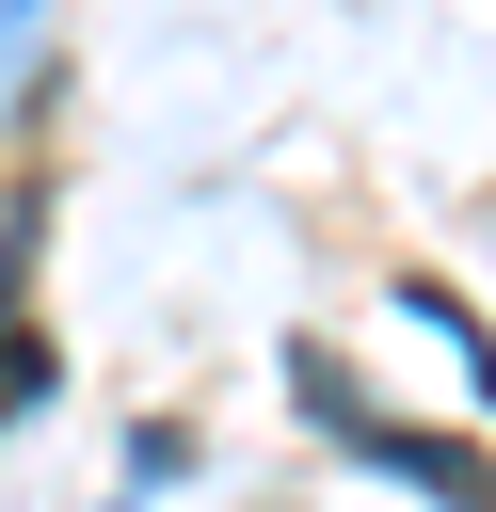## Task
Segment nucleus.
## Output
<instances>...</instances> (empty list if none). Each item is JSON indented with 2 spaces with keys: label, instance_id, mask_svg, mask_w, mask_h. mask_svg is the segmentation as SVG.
Listing matches in <instances>:
<instances>
[]
</instances>
